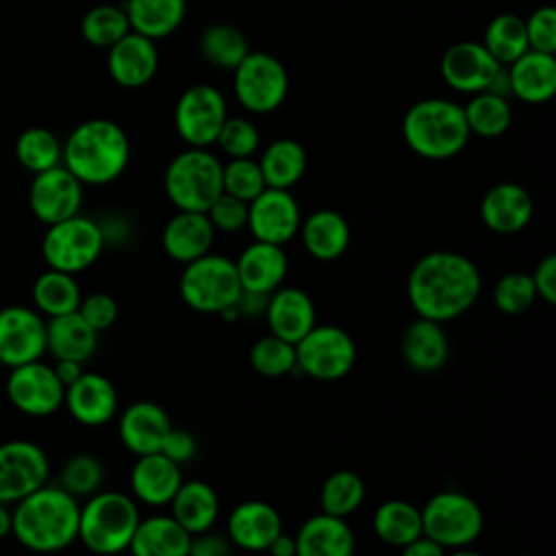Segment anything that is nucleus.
<instances>
[{"mask_svg":"<svg viewBox=\"0 0 556 556\" xmlns=\"http://www.w3.org/2000/svg\"><path fill=\"white\" fill-rule=\"evenodd\" d=\"M463 113L469 132L486 139L504 135L513 122V109L508 104V98L491 91L473 93L471 100L463 106Z\"/></svg>","mask_w":556,"mask_h":556,"instance_id":"42","label":"nucleus"},{"mask_svg":"<svg viewBox=\"0 0 556 556\" xmlns=\"http://www.w3.org/2000/svg\"><path fill=\"white\" fill-rule=\"evenodd\" d=\"M15 159L24 169L39 174L54 165H61L63 143L52 130L43 126H33L20 132L15 141Z\"/></svg>","mask_w":556,"mask_h":556,"instance_id":"43","label":"nucleus"},{"mask_svg":"<svg viewBox=\"0 0 556 556\" xmlns=\"http://www.w3.org/2000/svg\"><path fill=\"white\" fill-rule=\"evenodd\" d=\"M104 465L98 456L80 452L70 456L59 471V486L76 500L89 497L102 489Z\"/></svg>","mask_w":556,"mask_h":556,"instance_id":"45","label":"nucleus"},{"mask_svg":"<svg viewBox=\"0 0 556 556\" xmlns=\"http://www.w3.org/2000/svg\"><path fill=\"white\" fill-rule=\"evenodd\" d=\"M222 161L206 148H187L176 154L163 176L167 200L178 211L206 213L222 193Z\"/></svg>","mask_w":556,"mask_h":556,"instance_id":"6","label":"nucleus"},{"mask_svg":"<svg viewBox=\"0 0 556 556\" xmlns=\"http://www.w3.org/2000/svg\"><path fill=\"white\" fill-rule=\"evenodd\" d=\"M130 161L126 130L106 117L80 122L63 143L61 163L83 185H109L119 178Z\"/></svg>","mask_w":556,"mask_h":556,"instance_id":"3","label":"nucleus"},{"mask_svg":"<svg viewBox=\"0 0 556 556\" xmlns=\"http://www.w3.org/2000/svg\"><path fill=\"white\" fill-rule=\"evenodd\" d=\"M30 298H33V308L41 317L50 319V317L76 313L83 300V291L76 282V276L48 267L35 278Z\"/></svg>","mask_w":556,"mask_h":556,"instance_id":"36","label":"nucleus"},{"mask_svg":"<svg viewBox=\"0 0 556 556\" xmlns=\"http://www.w3.org/2000/svg\"><path fill=\"white\" fill-rule=\"evenodd\" d=\"M500 63L482 46V41H458L452 43L441 56V76L443 80L460 93H480L486 91Z\"/></svg>","mask_w":556,"mask_h":556,"instance_id":"18","label":"nucleus"},{"mask_svg":"<svg viewBox=\"0 0 556 556\" xmlns=\"http://www.w3.org/2000/svg\"><path fill=\"white\" fill-rule=\"evenodd\" d=\"M265 178L261 174L258 161L252 156L245 159H230L222 165V191L228 195H235L243 202H252L263 189Z\"/></svg>","mask_w":556,"mask_h":556,"instance_id":"47","label":"nucleus"},{"mask_svg":"<svg viewBox=\"0 0 556 556\" xmlns=\"http://www.w3.org/2000/svg\"><path fill=\"white\" fill-rule=\"evenodd\" d=\"M269 556H295V536L287 534L285 530L269 543Z\"/></svg>","mask_w":556,"mask_h":556,"instance_id":"59","label":"nucleus"},{"mask_svg":"<svg viewBox=\"0 0 556 556\" xmlns=\"http://www.w3.org/2000/svg\"><path fill=\"white\" fill-rule=\"evenodd\" d=\"M80 504L59 484H43L11 506V534L37 554H56L78 541Z\"/></svg>","mask_w":556,"mask_h":556,"instance_id":"2","label":"nucleus"},{"mask_svg":"<svg viewBox=\"0 0 556 556\" xmlns=\"http://www.w3.org/2000/svg\"><path fill=\"white\" fill-rule=\"evenodd\" d=\"M63 406L74 421L98 428L109 424L119 408L115 384L96 371H83L76 382L65 387Z\"/></svg>","mask_w":556,"mask_h":556,"instance_id":"19","label":"nucleus"},{"mask_svg":"<svg viewBox=\"0 0 556 556\" xmlns=\"http://www.w3.org/2000/svg\"><path fill=\"white\" fill-rule=\"evenodd\" d=\"M235 267L241 289L271 293L285 282L289 258L282 245L254 239L250 245L241 250V254L235 261Z\"/></svg>","mask_w":556,"mask_h":556,"instance_id":"28","label":"nucleus"},{"mask_svg":"<svg viewBox=\"0 0 556 556\" xmlns=\"http://www.w3.org/2000/svg\"><path fill=\"white\" fill-rule=\"evenodd\" d=\"M128 33H130L128 15L124 7H117V4L91 7L80 20L83 39L96 48L109 50Z\"/></svg>","mask_w":556,"mask_h":556,"instance_id":"44","label":"nucleus"},{"mask_svg":"<svg viewBox=\"0 0 556 556\" xmlns=\"http://www.w3.org/2000/svg\"><path fill=\"white\" fill-rule=\"evenodd\" d=\"M280 532V513L263 500H245L237 504L226 521V534L230 545L243 552H267L269 543Z\"/></svg>","mask_w":556,"mask_h":556,"instance_id":"20","label":"nucleus"},{"mask_svg":"<svg viewBox=\"0 0 556 556\" xmlns=\"http://www.w3.org/2000/svg\"><path fill=\"white\" fill-rule=\"evenodd\" d=\"M356 363V343L348 330L334 324H315L295 343V371L334 382L345 378Z\"/></svg>","mask_w":556,"mask_h":556,"instance_id":"10","label":"nucleus"},{"mask_svg":"<svg viewBox=\"0 0 556 556\" xmlns=\"http://www.w3.org/2000/svg\"><path fill=\"white\" fill-rule=\"evenodd\" d=\"M530 278H532L536 298L543 300L545 304L554 306L556 304V256L554 254H545L536 263V267L530 274Z\"/></svg>","mask_w":556,"mask_h":556,"instance_id":"54","label":"nucleus"},{"mask_svg":"<svg viewBox=\"0 0 556 556\" xmlns=\"http://www.w3.org/2000/svg\"><path fill=\"white\" fill-rule=\"evenodd\" d=\"M536 302V291L530 274L510 271L493 287V304L504 315H521Z\"/></svg>","mask_w":556,"mask_h":556,"instance_id":"48","label":"nucleus"},{"mask_svg":"<svg viewBox=\"0 0 556 556\" xmlns=\"http://www.w3.org/2000/svg\"><path fill=\"white\" fill-rule=\"evenodd\" d=\"M517 556H534V554H517Z\"/></svg>","mask_w":556,"mask_h":556,"instance_id":"62","label":"nucleus"},{"mask_svg":"<svg viewBox=\"0 0 556 556\" xmlns=\"http://www.w3.org/2000/svg\"><path fill=\"white\" fill-rule=\"evenodd\" d=\"M232 89L245 111L265 115L285 102L289 91V74L278 56L250 50L232 70Z\"/></svg>","mask_w":556,"mask_h":556,"instance_id":"11","label":"nucleus"},{"mask_svg":"<svg viewBox=\"0 0 556 556\" xmlns=\"http://www.w3.org/2000/svg\"><path fill=\"white\" fill-rule=\"evenodd\" d=\"M215 241V228L206 213L198 211H178L167 219L161 232L163 252L180 263L187 265L204 254L211 252Z\"/></svg>","mask_w":556,"mask_h":556,"instance_id":"25","label":"nucleus"},{"mask_svg":"<svg viewBox=\"0 0 556 556\" xmlns=\"http://www.w3.org/2000/svg\"><path fill=\"white\" fill-rule=\"evenodd\" d=\"M356 536L341 517L317 513L295 532V556H354Z\"/></svg>","mask_w":556,"mask_h":556,"instance_id":"29","label":"nucleus"},{"mask_svg":"<svg viewBox=\"0 0 556 556\" xmlns=\"http://www.w3.org/2000/svg\"><path fill=\"white\" fill-rule=\"evenodd\" d=\"M300 224V204L289 189L265 187L252 202H248L245 228L256 241L285 245L298 235Z\"/></svg>","mask_w":556,"mask_h":556,"instance_id":"17","label":"nucleus"},{"mask_svg":"<svg viewBox=\"0 0 556 556\" xmlns=\"http://www.w3.org/2000/svg\"><path fill=\"white\" fill-rule=\"evenodd\" d=\"M478 265L454 250H432L415 261L406 278V298L417 317L439 324L467 313L480 298Z\"/></svg>","mask_w":556,"mask_h":556,"instance_id":"1","label":"nucleus"},{"mask_svg":"<svg viewBox=\"0 0 556 556\" xmlns=\"http://www.w3.org/2000/svg\"><path fill=\"white\" fill-rule=\"evenodd\" d=\"M124 11L132 33L156 41L178 30L187 13V0H126Z\"/></svg>","mask_w":556,"mask_h":556,"instance_id":"35","label":"nucleus"},{"mask_svg":"<svg viewBox=\"0 0 556 556\" xmlns=\"http://www.w3.org/2000/svg\"><path fill=\"white\" fill-rule=\"evenodd\" d=\"M178 291L182 302L204 315H222L237 304L241 282L235 261L222 254H204L182 267Z\"/></svg>","mask_w":556,"mask_h":556,"instance_id":"7","label":"nucleus"},{"mask_svg":"<svg viewBox=\"0 0 556 556\" xmlns=\"http://www.w3.org/2000/svg\"><path fill=\"white\" fill-rule=\"evenodd\" d=\"M98 334L78 313L46 319V352L54 358L87 363L98 350Z\"/></svg>","mask_w":556,"mask_h":556,"instance_id":"32","label":"nucleus"},{"mask_svg":"<svg viewBox=\"0 0 556 556\" xmlns=\"http://www.w3.org/2000/svg\"><path fill=\"white\" fill-rule=\"evenodd\" d=\"M46 354V317L33 306L9 304L0 308V361L17 367Z\"/></svg>","mask_w":556,"mask_h":556,"instance_id":"15","label":"nucleus"},{"mask_svg":"<svg viewBox=\"0 0 556 556\" xmlns=\"http://www.w3.org/2000/svg\"><path fill=\"white\" fill-rule=\"evenodd\" d=\"M400 352L415 374H437L450 361V339L443 324L415 317L402 332Z\"/></svg>","mask_w":556,"mask_h":556,"instance_id":"24","label":"nucleus"},{"mask_svg":"<svg viewBox=\"0 0 556 556\" xmlns=\"http://www.w3.org/2000/svg\"><path fill=\"white\" fill-rule=\"evenodd\" d=\"M400 556H447V552H445V547H441L439 543H434L432 539L421 534L415 541L400 547Z\"/></svg>","mask_w":556,"mask_h":556,"instance_id":"57","label":"nucleus"},{"mask_svg":"<svg viewBox=\"0 0 556 556\" xmlns=\"http://www.w3.org/2000/svg\"><path fill=\"white\" fill-rule=\"evenodd\" d=\"M258 167L267 187L291 189L302 180L306 172V150L291 137L274 139L265 146L258 159Z\"/></svg>","mask_w":556,"mask_h":556,"instance_id":"37","label":"nucleus"},{"mask_svg":"<svg viewBox=\"0 0 556 556\" xmlns=\"http://www.w3.org/2000/svg\"><path fill=\"white\" fill-rule=\"evenodd\" d=\"M52 369H54V374H56V378L61 380L63 387H70L72 382H76V380L80 378V374L85 371V369H83V363H78V361H67V358L54 361Z\"/></svg>","mask_w":556,"mask_h":556,"instance_id":"58","label":"nucleus"},{"mask_svg":"<svg viewBox=\"0 0 556 556\" xmlns=\"http://www.w3.org/2000/svg\"><path fill=\"white\" fill-rule=\"evenodd\" d=\"M83 182L61 163L33 176L28 189V204L33 215L50 226L74 217L83 206Z\"/></svg>","mask_w":556,"mask_h":556,"instance_id":"16","label":"nucleus"},{"mask_svg":"<svg viewBox=\"0 0 556 556\" xmlns=\"http://www.w3.org/2000/svg\"><path fill=\"white\" fill-rule=\"evenodd\" d=\"M172 428L167 410L150 400L128 404L117 419V434L122 445L135 456H146L161 450L165 434Z\"/></svg>","mask_w":556,"mask_h":556,"instance_id":"22","label":"nucleus"},{"mask_svg":"<svg viewBox=\"0 0 556 556\" xmlns=\"http://www.w3.org/2000/svg\"><path fill=\"white\" fill-rule=\"evenodd\" d=\"M4 391L15 410L28 417H48L63 406L65 387L52 365L39 361L9 369Z\"/></svg>","mask_w":556,"mask_h":556,"instance_id":"14","label":"nucleus"},{"mask_svg":"<svg viewBox=\"0 0 556 556\" xmlns=\"http://www.w3.org/2000/svg\"><path fill=\"white\" fill-rule=\"evenodd\" d=\"M0 369H4V365H2V361H0Z\"/></svg>","mask_w":556,"mask_h":556,"instance_id":"63","label":"nucleus"},{"mask_svg":"<svg viewBox=\"0 0 556 556\" xmlns=\"http://www.w3.org/2000/svg\"><path fill=\"white\" fill-rule=\"evenodd\" d=\"M191 534L172 515L141 517L128 552L130 556H187Z\"/></svg>","mask_w":556,"mask_h":556,"instance_id":"34","label":"nucleus"},{"mask_svg":"<svg viewBox=\"0 0 556 556\" xmlns=\"http://www.w3.org/2000/svg\"><path fill=\"white\" fill-rule=\"evenodd\" d=\"M141 521L137 500L122 491H98L80 504L78 541L98 556L128 552Z\"/></svg>","mask_w":556,"mask_h":556,"instance_id":"5","label":"nucleus"},{"mask_svg":"<svg viewBox=\"0 0 556 556\" xmlns=\"http://www.w3.org/2000/svg\"><path fill=\"white\" fill-rule=\"evenodd\" d=\"M169 515L191 536L208 532L219 515V497L204 480H182L169 502Z\"/></svg>","mask_w":556,"mask_h":556,"instance_id":"33","label":"nucleus"},{"mask_svg":"<svg viewBox=\"0 0 556 556\" xmlns=\"http://www.w3.org/2000/svg\"><path fill=\"white\" fill-rule=\"evenodd\" d=\"M180 482V465L161 452L137 456L130 469V495L146 506H169Z\"/></svg>","mask_w":556,"mask_h":556,"instance_id":"27","label":"nucleus"},{"mask_svg":"<svg viewBox=\"0 0 556 556\" xmlns=\"http://www.w3.org/2000/svg\"><path fill=\"white\" fill-rule=\"evenodd\" d=\"M250 365L258 376L282 378L295 371V345L276 337L265 334L250 348Z\"/></svg>","mask_w":556,"mask_h":556,"instance_id":"46","label":"nucleus"},{"mask_svg":"<svg viewBox=\"0 0 556 556\" xmlns=\"http://www.w3.org/2000/svg\"><path fill=\"white\" fill-rule=\"evenodd\" d=\"M159 452L165 454L169 460H174L176 465L182 467L185 463H189L195 456L198 443H195V437L189 430L172 426L169 432L165 434Z\"/></svg>","mask_w":556,"mask_h":556,"instance_id":"53","label":"nucleus"},{"mask_svg":"<svg viewBox=\"0 0 556 556\" xmlns=\"http://www.w3.org/2000/svg\"><path fill=\"white\" fill-rule=\"evenodd\" d=\"M50 460L41 445L28 439L0 443V502L13 506L48 484Z\"/></svg>","mask_w":556,"mask_h":556,"instance_id":"13","label":"nucleus"},{"mask_svg":"<svg viewBox=\"0 0 556 556\" xmlns=\"http://www.w3.org/2000/svg\"><path fill=\"white\" fill-rule=\"evenodd\" d=\"M267 300H269V293H258V291L241 289L235 306L239 311V317H261V315H265Z\"/></svg>","mask_w":556,"mask_h":556,"instance_id":"56","label":"nucleus"},{"mask_svg":"<svg viewBox=\"0 0 556 556\" xmlns=\"http://www.w3.org/2000/svg\"><path fill=\"white\" fill-rule=\"evenodd\" d=\"M510 96L528 104H543L556 91V56L528 50L506 65Z\"/></svg>","mask_w":556,"mask_h":556,"instance_id":"30","label":"nucleus"},{"mask_svg":"<svg viewBox=\"0 0 556 556\" xmlns=\"http://www.w3.org/2000/svg\"><path fill=\"white\" fill-rule=\"evenodd\" d=\"M228 106L224 93L208 83L187 87L174 106V126L189 148H208L215 143Z\"/></svg>","mask_w":556,"mask_h":556,"instance_id":"12","label":"nucleus"},{"mask_svg":"<svg viewBox=\"0 0 556 556\" xmlns=\"http://www.w3.org/2000/svg\"><path fill=\"white\" fill-rule=\"evenodd\" d=\"M263 317L271 334L293 345L317 324V311H315L313 298L300 287H285V285H280L276 291L269 293Z\"/></svg>","mask_w":556,"mask_h":556,"instance_id":"23","label":"nucleus"},{"mask_svg":"<svg viewBox=\"0 0 556 556\" xmlns=\"http://www.w3.org/2000/svg\"><path fill=\"white\" fill-rule=\"evenodd\" d=\"M106 70L119 87L139 89L148 85L159 70L156 41L130 30L106 50Z\"/></svg>","mask_w":556,"mask_h":556,"instance_id":"21","label":"nucleus"},{"mask_svg":"<svg viewBox=\"0 0 556 556\" xmlns=\"http://www.w3.org/2000/svg\"><path fill=\"white\" fill-rule=\"evenodd\" d=\"M532 198L517 182H497L480 200L482 224L497 235H515L532 219Z\"/></svg>","mask_w":556,"mask_h":556,"instance_id":"26","label":"nucleus"},{"mask_svg":"<svg viewBox=\"0 0 556 556\" xmlns=\"http://www.w3.org/2000/svg\"><path fill=\"white\" fill-rule=\"evenodd\" d=\"M365 495H367L365 480L356 471H350V469L332 471L324 480L319 491L321 513L348 519L363 506Z\"/></svg>","mask_w":556,"mask_h":556,"instance_id":"41","label":"nucleus"},{"mask_svg":"<svg viewBox=\"0 0 556 556\" xmlns=\"http://www.w3.org/2000/svg\"><path fill=\"white\" fill-rule=\"evenodd\" d=\"M371 530L382 543L400 549L424 534L421 510L406 500H387L374 510Z\"/></svg>","mask_w":556,"mask_h":556,"instance_id":"38","label":"nucleus"},{"mask_svg":"<svg viewBox=\"0 0 556 556\" xmlns=\"http://www.w3.org/2000/svg\"><path fill=\"white\" fill-rule=\"evenodd\" d=\"M308 256L330 263L345 254L350 245V224L332 208H317L306 215L298 230Z\"/></svg>","mask_w":556,"mask_h":556,"instance_id":"31","label":"nucleus"},{"mask_svg":"<svg viewBox=\"0 0 556 556\" xmlns=\"http://www.w3.org/2000/svg\"><path fill=\"white\" fill-rule=\"evenodd\" d=\"M187 556H230V541L211 530L193 534Z\"/></svg>","mask_w":556,"mask_h":556,"instance_id":"55","label":"nucleus"},{"mask_svg":"<svg viewBox=\"0 0 556 556\" xmlns=\"http://www.w3.org/2000/svg\"><path fill=\"white\" fill-rule=\"evenodd\" d=\"M419 510L424 536L445 549L469 547L484 528L478 502L463 491H439Z\"/></svg>","mask_w":556,"mask_h":556,"instance_id":"8","label":"nucleus"},{"mask_svg":"<svg viewBox=\"0 0 556 556\" xmlns=\"http://www.w3.org/2000/svg\"><path fill=\"white\" fill-rule=\"evenodd\" d=\"M206 217L215 232H239L248 224V202L222 191L206 208Z\"/></svg>","mask_w":556,"mask_h":556,"instance_id":"50","label":"nucleus"},{"mask_svg":"<svg viewBox=\"0 0 556 556\" xmlns=\"http://www.w3.org/2000/svg\"><path fill=\"white\" fill-rule=\"evenodd\" d=\"M198 50L204 61L219 70H235L250 52L245 35L232 24H211L198 39Z\"/></svg>","mask_w":556,"mask_h":556,"instance_id":"40","label":"nucleus"},{"mask_svg":"<svg viewBox=\"0 0 556 556\" xmlns=\"http://www.w3.org/2000/svg\"><path fill=\"white\" fill-rule=\"evenodd\" d=\"M406 146L421 159L447 161L469 143L463 106L447 98H424L408 106L402 119Z\"/></svg>","mask_w":556,"mask_h":556,"instance_id":"4","label":"nucleus"},{"mask_svg":"<svg viewBox=\"0 0 556 556\" xmlns=\"http://www.w3.org/2000/svg\"><path fill=\"white\" fill-rule=\"evenodd\" d=\"M104 250L102 228L96 219L74 215L50 224L41 239V256L50 269L80 274L89 269Z\"/></svg>","mask_w":556,"mask_h":556,"instance_id":"9","label":"nucleus"},{"mask_svg":"<svg viewBox=\"0 0 556 556\" xmlns=\"http://www.w3.org/2000/svg\"><path fill=\"white\" fill-rule=\"evenodd\" d=\"M482 46L500 65H510L513 61H517L530 50L523 17L515 13L495 15L484 28Z\"/></svg>","mask_w":556,"mask_h":556,"instance_id":"39","label":"nucleus"},{"mask_svg":"<svg viewBox=\"0 0 556 556\" xmlns=\"http://www.w3.org/2000/svg\"><path fill=\"white\" fill-rule=\"evenodd\" d=\"M523 22H526L530 50L554 54L556 52V9L549 4L539 7Z\"/></svg>","mask_w":556,"mask_h":556,"instance_id":"51","label":"nucleus"},{"mask_svg":"<svg viewBox=\"0 0 556 556\" xmlns=\"http://www.w3.org/2000/svg\"><path fill=\"white\" fill-rule=\"evenodd\" d=\"M96 332L109 330L119 315V306L115 302L113 295L104 293V291H93L89 295H83L78 311H76Z\"/></svg>","mask_w":556,"mask_h":556,"instance_id":"52","label":"nucleus"},{"mask_svg":"<svg viewBox=\"0 0 556 556\" xmlns=\"http://www.w3.org/2000/svg\"><path fill=\"white\" fill-rule=\"evenodd\" d=\"M11 534V506L0 502V539Z\"/></svg>","mask_w":556,"mask_h":556,"instance_id":"60","label":"nucleus"},{"mask_svg":"<svg viewBox=\"0 0 556 556\" xmlns=\"http://www.w3.org/2000/svg\"><path fill=\"white\" fill-rule=\"evenodd\" d=\"M447 556H486V554H482L478 549H471V547H456Z\"/></svg>","mask_w":556,"mask_h":556,"instance_id":"61","label":"nucleus"},{"mask_svg":"<svg viewBox=\"0 0 556 556\" xmlns=\"http://www.w3.org/2000/svg\"><path fill=\"white\" fill-rule=\"evenodd\" d=\"M215 143L230 159H245L258 150L261 132L256 124L245 117H226Z\"/></svg>","mask_w":556,"mask_h":556,"instance_id":"49","label":"nucleus"}]
</instances>
